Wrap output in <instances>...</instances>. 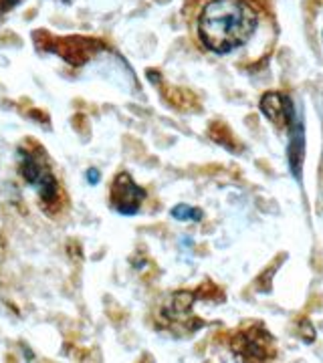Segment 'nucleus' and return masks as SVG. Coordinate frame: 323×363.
I'll use <instances>...</instances> for the list:
<instances>
[{
  "label": "nucleus",
  "mask_w": 323,
  "mask_h": 363,
  "mask_svg": "<svg viewBox=\"0 0 323 363\" xmlns=\"http://www.w3.org/2000/svg\"><path fill=\"white\" fill-rule=\"evenodd\" d=\"M172 218L182 222H196L202 218V212L198 208L188 206V204H178V206L172 208Z\"/></svg>",
  "instance_id": "obj_6"
},
{
  "label": "nucleus",
  "mask_w": 323,
  "mask_h": 363,
  "mask_svg": "<svg viewBox=\"0 0 323 363\" xmlns=\"http://www.w3.org/2000/svg\"><path fill=\"white\" fill-rule=\"evenodd\" d=\"M261 111L279 128H291L295 123V105L283 93H267L261 99Z\"/></svg>",
  "instance_id": "obj_4"
},
{
  "label": "nucleus",
  "mask_w": 323,
  "mask_h": 363,
  "mask_svg": "<svg viewBox=\"0 0 323 363\" xmlns=\"http://www.w3.org/2000/svg\"><path fill=\"white\" fill-rule=\"evenodd\" d=\"M257 28V14L243 0H212L198 18V35L208 51L231 52L243 47Z\"/></svg>",
  "instance_id": "obj_1"
},
{
  "label": "nucleus",
  "mask_w": 323,
  "mask_h": 363,
  "mask_svg": "<svg viewBox=\"0 0 323 363\" xmlns=\"http://www.w3.org/2000/svg\"><path fill=\"white\" fill-rule=\"evenodd\" d=\"M146 198V190L140 188L136 182L131 180L129 174H119L111 186V206L116 208L119 214L131 216L140 210V204Z\"/></svg>",
  "instance_id": "obj_3"
},
{
  "label": "nucleus",
  "mask_w": 323,
  "mask_h": 363,
  "mask_svg": "<svg viewBox=\"0 0 323 363\" xmlns=\"http://www.w3.org/2000/svg\"><path fill=\"white\" fill-rule=\"evenodd\" d=\"M87 180H89V184H97V180H99V172L95 168L87 169Z\"/></svg>",
  "instance_id": "obj_7"
},
{
  "label": "nucleus",
  "mask_w": 323,
  "mask_h": 363,
  "mask_svg": "<svg viewBox=\"0 0 323 363\" xmlns=\"http://www.w3.org/2000/svg\"><path fill=\"white\" fill-rule=\"evenodd\" d=\"M18 160H21V176L25 178L26 184L37 190L43 202H55L59 196V186L51 169L45 164H40L39 160L26 150H18Z\"/></svg>",
  "instance_id": "obj_2"
},
{
  "label": "nucleus",
  "mask_w": 323,
  "mask_h": 363,
  "mask_svg": "<svg viewBox=\"0 0 323 363\" xmlns=\"http://www.w3.org/2000/svg\"><path fill=\"white\" fill-rule=\"evenodd\" d=\"M289 160H291V168L293 174H297V180L301 178V162L305 154V135H303V121L301 117L295 119V123L291 125V145H289Z\"/></svg>",
  "instance_id": "obj_5"
}]
</instances>
